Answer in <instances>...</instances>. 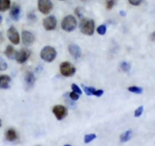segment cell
Wrapping results in <instances>:
<instances>
[{
    "label": "cell",
    "mask_w": 155,
    "mask_h": 146,
    "mask_svg": "<svg viewBox=\"0 0 155 146\" xmlns=\"http://www.w3.org/2000/svg\"><path fill=\"white\" fill-rule=\"evenodd\" d=\"M128 91H130V92L135 93V94H142V92H143V89H142V88H140V87H138V86L129 87Z\"/></svg>",
    "instance_id": "obj_20"
},
{
    "label": "cell",
    "mask_w": 155,
    "mask_h": 146,
    "mask_svg": "<svg viewBox=\"0 0 155 146\" xmlns=\"http://www.w3.org/2000/svg\"><path fill=\"white\" fill-rule=\"evenodd\" d=\"M3 40V37H2V34L1 33V32H0V42H2Z\"/></svg>",
    "instance_id": "obj_35"
},
{
    "label": "cell",
    "mask_w": 155,
    "mask_h": 146,
    "mask_svg": "<svg viewBox=\"0 0 155 146\" xmlns=\"http://www.w3.org/2000/svg\"><path fill=\"white\" fill-rule=\"evenodd\" d=\"M71 88H72L73 91L75 93H77V94H82V91L81 89L80 88V87L77 86V85H75V84H73L72 85H71Z\"/></svg>",
    "instance_id": "obj_28"
},
{
    "label": "cell",
    "mask_w": 155,
    "mask_h": 146,
    "mask_svg": "<svg viewBox=\"0 0 155 146\" xmlns=\"http://www.w3.org/2000/svg\"><path fill=\"white\" fill-rule=\"evenodd\" d=\"M38 9L41 13L48 15L52 11L53 4L51 0H38Z\"/></svg>",
    "instance_id": "obj_5"
},
{
    "label": "cell",
    "mask_w": 155,
    "mask_h": 146,
    "mask_svg": "<svg viewBox=\"0 0 155 146\" xmlns=\"http://www.w3.org/2000/svg\"><path fill=\"white\" fill-rule=\"evenodd\" d=\"M69 97L71 99V100H74V101H76V100H78L79 97H80V94H77V93L73 91V92L69 93Z\"/></svg>",
    "instance_id": "obj_29"
},
{
    "label": "cell",
    "mask_w": 155,
    "mask_h": 146,
    "mask_svg": "<svg viewBox=\"0 0 155 146\" xmlns=\"http://www.w3.org/2000/svg\"><path fill=\"white\" fill-rule=\"evenodd\" d=\"M11 78L7 75H2L0 76V88L2 89H8L10 88Z\"/></svg>",
    "instance_id": "obj_14"
},
{
    "label": "cell",
    "mask_w": 155,
    "mask_h": 146,
    "mask_svg": "<svg viewBox=\"0 0 155 146\" xmlns=\"http://www.w3.org/2000/svg\"><path fill=\"white\" fill-rule=\"evenodd\" d=\"M64 146H71V145H70V144H65V145H64Z\"/></svg>",
    "instance_id": "obj_38"
},
{
    "label": "cell",
    "mask_w": 155,
    "mask_h": 146,
    "mask_svg": "<svg viewBox=\"0 0 155 146\" xmlns=\"http://www.w3.org/2000/svg\"><path fill=\"white\" fill-rule=\"evenodd\" d=\"M96 138V135L95 134H88V135H86L84 137V142L86 144H88V143L91 142L92 141H93L95 138Z\"/></svg>",
    "instance_id": "obj_22"
},
{
    "label": "cell",
    "mask_w": 155,
    "mask_h": 146,
    "mask_svg": "<svg viewBox=\"0 0 155 146\" xmlns=\"http://www.w3.org/2000/svg\"><path fill=\"white\" fill-rule=\"evenodd\" d=\"M27 18H28V20H30V21H34L36 20V16L35 14L33 13H29L28 14V16H27Z\"/></svg>",
    "instance_id": "obj_31"
},
{
    "label": "cell",
    "mask_w": 155,
    "mask_h": 146,
    "mask_svg": "<svg viewBox=\"0 0 155 146\" xmlns=\"http://www.w3.org/2000/svg\"><path fill=\"white\" fill-rule=\"evenodd\" d=\"M117 0H107V3H106V8H107V9L110 10L114 6Z\"/></svg>",
    "instance_id": "obj_25"
},
{
    "label": "cell",
    "mask_w": 155,
    "mask_h": 146,
    "mask_svg": "<svg viewBox=\"0 0 155 146\" xmlns=\"http://www.w3.org/2000/svg\"><path fill=\"white\" fill-rule=\"evenodd\" d=\"M57 26V19L53 15L46 17L43 20V27L45 30H53L56 28Z\"/></svg>",
    "instance_id": "obj_8"
},
{
    "label": "cell",
    "mask_w": 155,
    "mask_h": 146,
    "mask_svg": "<svg viewBox=\"0 0 155 146\" xmlns=\"http://www.w3.org/2000/svg\"><path fill=\"white\" fill-rule=\"evenodd\" d=\"M11 1L10 0H0V12H4L10 9Z\"/></svg>",
    "instance_id": "obj_17"
},
{
    "label": "cell",
    "mask_w": 155,
    "mask_h": 146,
    "mask_svg": "<svg viewBox=\"0 0 155 146\" xmlns=\"http://www.w3.org/2000/svg\"><path fill=\"white\" fill-rule=\"evenodd\" d=\"M21 10L20 5L18 4H17V3H14L12 5V8H11L10 11V16L12 18V19L15 21H19L20 18H21Z\"/></svg>",
    "instance_id": "obj_11"
},
{
    "label": "cell",
    "mask_w": 155,
    "mask_h": 146,
    "mask_svg": "<svg viewBox=\"0 0 155 146\" xmlns=\"http://www.w3.org/2000/svg\"><path fill=\"white\" fill-rule=\"evenodd\" d=\"M7 36L9 40L15 45H17L20 43V36L18 30L15 29V27H11L7 31Z\"/></svg>",
    "instance_id": "obj_9"
},
{
    "label": "cell",
    "mask_w": 155,
    "mask_h": 146,
    "mask_svg": "<svg viewBox=\"0 0 155 146\" xmlns=\"http://www.w3.org/2000/svg\"><path fill=\"white\" fill-rule=\"evenodd\" d=\"M128 1L129 2H130L131 5H133L138 6L142 3V0H128Z\"/></svg>",
    "instance_id": "obj_30"
},
{
    "label": "cell",
    "mask_w": 155,
    "mask_h": 146,
    "mask_svg": "<svg viewBox=\"0 0 155 146\" xmlns=\"http://www.w3.org/2000/svg\"><path fill=\"white\" fill-rule=\"evenodd\" d=\"M34 35L31 32L27 31V30H24L22 32V42L24 45L30 47L34 43Z\"/></svg>",
    "instance_id": "obj_10"
},
{
    "label": "cell",
    "mask_w": 155,
    "mask_h": 146,
    "mask_svg": "<svg viewBox=\"0 0 155 146\" xmlns=\"http://www.w3.org/2000/svg\"><path fill=\"white\" fill-rule=\"evenodd\" d=\"M61 1H62V0H61Z\"/></svg>",
    "instance_id": "obj_39"
},
{
    "label": "cell",
    "mask_w": 155,
    "mask_h": 146,
    "mask_svg": "<svg viewBox=\"0 0 155 146\" xmlns=\"http://www.w3.org/2000/svg\"><path fill=\"white\" fill-rule=\"evenodd\" d=\"M1 126H2V120L1 119H0V127H1Z\"/></svg>",
    "instance_id": "obj_37"
},
{
    "label": "cell",
    "mask_w": 155,
    "mask_h": 146,
    "mask_svg": "<svg viewBox=\"0 0 155 146\" xmlns=\"http://www.w3.org/2000/svg\"><path fill=\"white\" fill-rule=\"evenodd\" d=\"M75 14L78 16V18H82L83 17V9L81 7H77L75 9Z\"/></svg>",
    "instance_id": "obj_27"
},
{
    "label": "cell",
    "mask_w": 155,
    "mask_h": 146,
    "mask_svg": "<svg viewBox=\"0 0 155 146\" xmlns=\"http://www.w3.org/2000/svg\"><path fill=\"white\" fill-rule=\"evenodd\" d=\"M120 15L121 16L124 17L126 16V15H127V12H124V11H120Z\"/></svg>",
    "instance_id": "obj_34"
},
{
    "label": "cell",
    "mask_w": 155,
    "mask_h": 146,
    "mask_svg": "<svg viewBox=\"0 0 155 146\" xmlns=\"http://www.w3.org/2000/svg\"><path fill=\"white\" fill-rule=\"evenodd\" d=\"M120 68L121 71H124V72H128V71H130V68H131V65L129 62H122L120 64Z\"/></svg>",
    "instance_id": "obj_19"
},
{
    "label": "cell",
    "mask_w": 155,
    "mask_h": 146,
    "mask_svg": "<svg viewBox=\"0 0 155 146\" xmlns=\"http://www.w3.org/2000/svg\"><path fill=\"white\" fill-rule=\"evenodd\" d=\"M80 29L83 34L92 36L95 32V21L91 18H83L80 21Z\"/></svg>",
    "instance_id": "obj_1"
},
{
    "label": "cell",
    "mask_w": 155,
    "mask_h": 146,
    "mask_svg": "<svg viewBox=\"0 0 155 146\" xmlns=\"http://www.w3.org/2000/svg\"><path fill=\"white\" fill-rule=\"evenodd\" d=\"M77 27V21L75 17L68 15L63 18L61 21V28L67 32L74 31Z\"/></svg>",
    "instance_id": "obj_2"
},
{
    "label": "cell",
    "mask_w": 155,
    "mask_h": 146,
    "mask_svg": "<svg viewBox=\"0 0 155 146\" xmlns=\"http://www.w3.org/2000/svg\"><path fill=\"white\" fill-rule=\"evenodd\" d=\"M24 80H25V85L27 88L30 89V88H32L34 86L36 78H35V76L33 72L27 71L25 74V77H24Z\"/></svg>",
    "instance_id": "obj_13"
},
{
    "label": "cell",
    "mask_w": 155,
    "mask_h": 146,
    "mask_svg": "<svg viewBox=\"0 0 155 146\" xmlns=\"http://www.w3.org/2000/svg\"><path fill=\"white\" fill-rule=\"evenodd\" d=\"M7 68L8 65L6 63V62L2 58L0 57V71H5V70L7 69Z\"/></svg>",
    "instance_id": "obj_24"
},
{
    "label": "cell",
    "mask_w": 155,
    "mask_h": 146,
    "mask_svg": "<svg viewBox=\"0 0 155 146\" xmlns=\"http://www.w3.org/2000/svg\"><path fill=\"white\" fill-rule=\"evenodd\" d=\"M97 33L99 35H104L105 34L106 31H107V27L104 24H102V25H100L97 27Z\"/></svg>",
    "instance_id": "obj_23"
},
{
    "label": "cell",
    "mask_w": 155,
    "mask_h": 146,
    "mask_svg": "<svg viewBox=\"0 0 155 146\" xmlns=\"http://www.w3.org/2000/svg\"><path fill=\"white\" fill-rule=\"evenodd\" d=\"M2 21V17L1 15H0V24H1Z\"/></svg>",
    "instance_id": "obj_36"
},
{
    "label": "cell",
    "mask_w": 155,
    "mask_h": 146,
    "mask_svg": "<svg viewBox=\"0 0 155 146\" xmlns=\"http://www.w3.org/2000/svg\"><path fill=\"white\" fill-rule=\"evenodd\" d=\"M68 51L70 54L74 58V59H79L82 55V50L78 45L76 44H71L68 47Z\"/></svg>",
    "instance_id": "obj_12"
},
{
    "label": "cell",
    "mask_w": 155,
    "mask_h": 146,
    "mask_svg": "<svg viewBox=\"0 0 155 146\" xmlns=\"http://www.w3.org/2000/svg\"><path fill=\"white\" fill-rule=\"evenodd\" d=\"M52 112L58 120H63L68 115V109L63 105H55L53 107Z\"/></svg>",
    "instance_id": "obj_6"
},
{
    "label": "cell",
    "mask_w": 155,
    "mask_h": 146,
    "mask_svg": "<svg viewBox=\"0 0 155 146\" xmlns=\"http://www.w3.org/2000/svg\"><path fill=\"white\" fill-rule=\"evenodd\" d=\"M82 87H83V90H84V92L86 93V95H88V96L93 95L94 92H95V88H93V87H86L83 85H82Z\"/></svg>",
    "instance_id": "obj_21"
},
{
    "label": "cell",
    "mask_w": 155,
    "mask_h": 146,
    "mask_svg": "<svg viewBox=\"0 0 155 146\" xmlns=\"http://www.w3.org/2000/svg\"><path fill=\"white\" fill-rule=\"evenodd\" d=\"M103 94H104V91L103 90H95L93 95L96 96V97H101Z\"/></svg>",
    "instance_id": "obj_32"
},
{
    "label": "cell",
    "mask_w": 155,
    "mask_h": 146,
    "mask_svg": "<svg viewBox=\"0 0 155 146\" xmlns=\"http://www.w3.org/2000/svg\"><path fill=\"white\" fill-rule=\"evenodd\" d=\"M60 72L64 77H71L76 72V68L70 62H63L60 65Z\"/></svg>",
    "instance_id": "obj_4"
},
{
    "label": "cell",
    "mask_w": 155,
    "mask_h": 146,
    "mask_svg": "<svg viewBox=\"0 0 155 146\" xmlns=\"http://www.w3.org/2000/svg\"><path fill=\"white\" fill-rule=\"evenodd\" d=\"M150 39H151V41H154V42H155V31H154L152 33H151V36H150Z\"/></svg>",
    "instance_id": "obj_33"
},
{
    "label": "cell",
    "mask_w": 155,
    "mask_h": 146,
    "mask_svg": "<svg viewBox=\"0 0 155 146\" xmlns=\"http://www.w3.org/2000/svg\"><path fill=\"white\" fill-rule=\"evenodd\" d=\"M132 135H133L132 130L126 131L120 135V141L121 142H127V141H130V138H132Z\"/></svg>",
    "instance_id": "obj_18"
},
{
    "label": "cell",
    "mask_w": 155,
    "mask_h": 146,
    "mask_svg": "<svg viewBox=\"0 0 155 146\" xmlns=\"http://www.w3.org/2000/svg\"><path fill=\"white\" fill-rule=\"evenodd\" d=\"M5 138L8 141H15L18 138V134L14 129H8L5 132Z\"/></svg>",
    "instance_id": "obj_15"
},
{
    "label": "cell",
    "mask_w": 155,
    "mask_h": 146,
    "mask_svg": "<svg viewBox=\"0 0 155 146\" xmlns=\"http://www.w3.org/2000/svg\"><path fill=\"white\" fill-rule=\"evenodd\" d=\"M15 54H16V51L12 46L8 45L6 47L5 50V55L8 59H14L15 57Z\"/></svg>",
    "instance_id": "obj_16"
},
{
    "label": "cell",
    "mask_w": 155,
    "mask_h": 146,
    "mask_svg": "<svg viewBox=\"0 0 155 146\" xmlns=\"http://www.w3.org/2000/svg\"><path fill=\"white\" fill-rule=\"evenodd\" d=\"M143 110H144V106H140L139 108H137V109H136V111H135L134 116L136 117H139L141 115H142V113H143Z\"/></svg>",
    "instance_id": "obj_26"
},
{
    "label": "cell",
    "mask_w": 155,
    "mask_h": 146,
    "mask_svg": "<svg viewBox=\"0 0 155 146\" xmlns=\"http://www.w3.org/2000/svg\"><path fill=\"white\" fill-rule=\"evenodd\" d=\"M57 56L56 50L52 47L46 46L40 52V57L42 60L47 62H51L55 59Z\"/></svg>",
    "instance_id": "obj_3"
},
{
    "label": "cell",
    "mask_w": 155,
    "mask_h": 146,
    "mask_svg": "<svg viewBox=\"0 0 155 146\" xmlns=\"http://www.w3.org/2000/svg\"><path fill=\"white\" fill-rule=\"evenodd\" d=\"M30 56V51L27 49H21L18 52H16L15 54V59L20 64L24 63L27 62V59Z\"/></svg>",
    "instance_id": "obj_7"
}]
</instances>
